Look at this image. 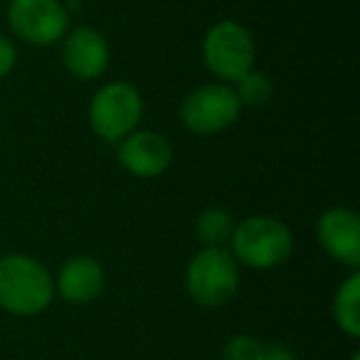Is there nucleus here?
I'll return each mask as SVG.
<instances>
[{
  "mask_svg": "<svg viewBox=\"0 0 360 360\" xmlns=\"http://www.w3.org/2000/svg\"><path fill=\"white\" fill-rule=\"evenodd\" d=\"M55 299V281L47 266L30 255L0 257V309L11 316L30 319L50 309Z\"/></svg>",
  "mask_w": 360,
  "mask_h": 360,
  "instance_id": "f257e3e1",
  "label": "nucleus"
},
{
  "mask_svg": "<svg viewBox=\"0 0 360 360\" xmlns=\"http://www.w3.org/2000/svg\"><path fill=\"white\" fill-rule=\"evenodd\" d=\"M227 245L237 264L250 269H274L291 257L294 235L279 217L250 215L242 222H235Z\"/></svg>",
  "mask_w": 360,
  "mask_h": 360,
  "instance_id": "f03ea898",
  "label": "nucleus"
},
{
  "mask_svg": "<svg viewBox=\"0 0 360 360\" xmlns=\"http://www.w3.org/2000/svg\"><path fill=\"white\" fill-rule=\"evenodd\" d=\"M186 289L202 309H220L240 289V264L225 247H202L186 269Z\"/></svg>",
  "mask_w": 360,
  "mask_h": 360,
  "instance_id": "7ed1b4c3",
  "label": "nucleus"
},
{
  "mask_svg": "<svg viewBox=\"0 0 360 360\" xmlns=\"http://www.w3.org/2000/svg\"><path fill=\"white\" fill-rule=\"evenodd\" d=\"M143 116L141 91L131 82L114 79L94 91L89 104V126L101 141L119 143L134 134Z\"/></svg>",
  "mask_w": 360,
  "mask_h": 360,
  "instance_id": "20e7f679",
  "label": "nucleus"
},
{
  "mask_svg": "<svg viewBox=\"0 0 360 360\" xmlns=\"http://www.w3.org/2000/svg\"><path fill=\"white\" fill-rule=\"evenodd\" d=\"M257 42L252 32L237 20H220L202 37V62L222 84H235L255 70Z\"/></svg>",
  "mask_w": 360,
  "mask_h": 360,
  "instance_id": "39448f33",
  "label": "nucleus"
},
{
  "mask_svg": "<svg viewBox=\"0 0 360 360\" xmlns=\"http://www.w3.org/2000/svg\"><path fill=\"white\" fill-rule=\"evenodd\" d=\"M242 104L222 82L195 86L180 104V124L195 136H217L240 119Z\"/></svg>",
  "mask_w": 360,
  "mask_h": 360,
  "instance_id": "423d86ee",
  "label": "nucleus"
},
{
  "mask_svg": "<svg viewBox=\"0 0 360 360\" xmlns=\"http://www.w3.org/2000/svg\"><path fill=\"white\" fill-rule=\"evenodd\" d=\"M8 25L27 45L52 47L70 30V11L62 0H11Z\"/></svg>",
  "mask_w": 360,
  "mask_h": 360,
  "instance_id": "0eeeda50",
  "label": "nucleus"
},
{
  "mask_svg": "<svg viewBox=\"0 0 360 360\" xmlns=\"http://www.w3.org/2000/svg\"><path fill=\"white\" fill-rule=\"evenodd\" d=\"M116 160L134 178H158L173 163V146L153 129H136L116 143Z\"/></svg>",
  "mask_w": 360,
  "mask_h": 360,
  "instance_id": "6e6552de",
  "label": "nucleus"
},
{
  "mask_svg": "<svg viewBox=\"0 0 360 360\" xmlns=\"http://www.w3.org/2000/svg\"><path fill=\"white\" fill-rule=\"evenodd\" d=\"M316 240L333 262L348 266L350 271L360 266V217L353 207L335 205L321 212Z\"/></svg>",
  "mask_w": 360,
  "mask_h": 360,
  "instance_id": "1a4fd4ad",
  "label": "nucleus"
},
{
  "mask_svg": "<svg viewBox=\"0 0 360 360\" xmlns=\"http://www.w3.org/2000/svg\"><path fill=\"white\" fill-rule=\"evenodd\" d=\"M111 62V47L96 27L79 25L62 37V65L75 79L94 82L104 77Z\"/></svg>",
  "mask_w": 360,
  "mask_h": 360,
  "instance_id": "9d476101",
  "label": "nucleus"
},
{
  "mask_svg": "<svg viewBox=\"0 0 360 360\" xmlns=\"http://www.w3.org/2000/svg\"><path fill=\"white\" fill-rule=\"evenodd\" d=\"M55 294L67 304H89L104 291L106 274L99 259L89 255H75L60 266L55 279Z\"/></svg>",
  "mask_w": 360,
  "mask_h": 360,
  "instance_id": "9b49d317",
  "label": "nucleus"
},
{
  "mask_svg": "<svg viewBox=\"0 0 360 360\" xmlns=\"http://www.w3.org/2000/svg\"><path fill=\"white\" fill-rule=\"evenodd\" d=\"M333 321L348 338H358L360 335V274L358 269L350 271L340 286L335 289L333 304Z\"/></svg>",
  "mask_w": 360,
  "mask_h": 360,
  "instance_id": "f8f14e48",
  "label": "nucleus"
},
{
  "mask_svg": "<svg viewBox=\"0 0 360 360\" xmlns=\"http://www.w3.org/2000/svg\"><path fill=\"white\" fill-rule=\"evenodd\" d=\"M235 230V220L225 207H207L198 215L195 235L205 247H225Z\"/></svg>",
  "mask_w": 360,
  "mask_h": 360,
  "instance_id": "ddd939ff",
  "label": "nucleus"
},
{
  "mask_svg": "<svg viewBox=\"0 0 360 360\" xmlns=\"http://www.w3.org/2000/svg\"><path fill=\"white\" fill-rule=\"evenodd\" d=\"M230 86L235 89L242 106H264L266 101L271 99V94H274L271 79L259 70H250L245 77H240V79Z\"/></svg>",
  "mask_w": 360,
  "mask_h": 360,
  "instance_id": "4468645a",
  "label": "nucleus"
},
{
  "mask_svg": "<svg viewBox=\"0 0 360 360\" xmlns=\"http://www.w3.org/2000/svg\"><path fill=\"white\" fill-rule=\"evenodd\" d=\"M264 345L255 335H235L227 340L222 350V360H262L264 358Z\"/></svg>",
  "mask_w": 360,
  "mask_h": 360,
  "instance_id": "2eb2a0df",
  "label": "nucleus"
},
{
  "mask_svg": "<svg viewBox=\"0 0 360 360\" xmlns=\"http://www.w3.org/2000/svg\"><path fill=\"white\" fill-rule=\"evenodd\" d=\"M18 65V47L11 37H6L0 32V79L8 77Z\"/></svg>",
  "mask_w": 360,
  "mask_h": 360,
  "instance_id": "dca6fc26",
  "label": "nucleus"
},
{
  "mask_svg": "<svg viewBox=\"0 0 360 360\" xmlns=\"http://www.w3.org/2000/svg\"><path fill=\"white\" fill-rule=\"evenodd\" d=\"M262 360H296V355L291 353L286 345L271 343V345H264V358Z\"/></svg>",
  "mask_w": 360,
  "mask_h": 360,
  "instance_id": "f3484780",
  "label": "nucleus"
},
{
  "mask_svg": "<svg viewBox=\"0 0 360 360\" xmlns=\"http://www.w3.org/2000/svg\"><path fill=\"white\" fill-rule=\"evenodd\" d=\"M350 360H360V353H353L350 355Z\"/></svg>",
  "mask_w": 360,
  "mask_h": 360,
  "instance_id": "a211bd4d",
  "label": "nucleus"
}]
</instances>
